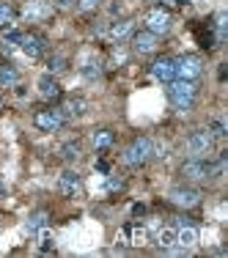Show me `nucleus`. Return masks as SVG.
Listing matches in <instances>:
<instances>
[{"label":"nucleus","instance_id":"nucleus-1","mask_svg":"<svg viewBox=\"0 0 228 258\" xmlns=\"http://www.w3.org/2000/svg\"><path fill=\"white\" fill-rule=\"evenodd\" d=\"M168 85V102L174 104L176 110L187 113V110L195 107V99H198V83L195 80H170Z\"/></svg>","mask_w":228,"mask_h":258},{"label":"nucleus","instance_id":"nucleus-2","mask_svg":"<svg viewBox=\"0 0 228 258\" xmlns=\"http://www.w3.org/2000/svg\"><path fill=\"white\" fill-rule=\"evenodd\" d=\"M149 159H154V140L146 138V135L135 138L124 149V154H121V162H124L127 168H140V165H146Z\"/></svg>","mask_w":228,"mask_h":258},{"label":"nucleus","instance_id":"nucleus-3","mask_svg":"<svg viewBox=\"0 0 228 258\" xmlns=\"http://www.w3.org/2000/svg\"><path fill=\"white\" fill-rule=\"evenodd\" d=\"M212 149H214V138H212V132H209L206 126H195V129H190V135L184 138V151H187L190 157H209L212 154Z\"/></svg>","mask_w":228,"mask_h":258},{"label":"nucleus","instance_id":"nucleus-4","mask_svg":"<svg viewBox=\"0 0 228 258\" xmlns=\"http://www.w3.org/2000/svg\"><path fill=\"white\" fill-rule=\"evenodd\" d=\"M179 176H182L187 184H203V181H212L214 179V170H212V162H209L206 157H203V159L190 157L187 162H182Z\"/></svg>","mask_w":228,"mask_h":258},{"label":"nucleus","instance_id":"nucleus-5","mask_svg":"<svg viewBox=\"0 0 228 258\" xmlns=\"http://www.w3.org/2000/svg\"><path fill=\"white\" fill-rule=\"evenodd\" d=\"M143 25H146V30H149V33H154V36H165V33H170V28H174V17H170L168 9L157 6V9L146 11Z\"/></svg>","mask_w":228,"mask_h":258},{"label":"nucleus","instance_id":"nucleus-6","mask_svg":"<svg viewBox=\"0 0 228 258\" xmlns=\"http://www.w3.org/2000/svg\"><path fill=\"white\" fill-rule=\"evenodd\" d=\"M33 124L41 132H58L66 124V115L61 113V107H44V110H36L33 113Z\"/></svg>","mask_w":228,"mask_h":258},{"label":"nucleus","instance_id":"nucleus-7","mask_svg":"<svg viewBox=\"0 0 228 258\" xmlns=\"http://www.w3.org/2000/svg\"><path fill=\"white\" fill-rule=\"evenodd\" d=\"M203 75V60L198 55H182L176 58V77L179 80H195L198 83Z\"/></svg>","mask_w":228,"mask_h":258},{"label":"nucleus","instance_id":"nucleus-8","mask_svg":"<svg viewBox=\"0 0 228 258\" xmlns=\"http://www.w3.org/2000/svg\"><path fill=\"white\" fill-rule=\"evenodd\" d=\"M20 50L25 52L28 58H41V55L47 52V36L39 33V30H28L20 39Z\"/></svg>","mask_w":228,"mask_h":258},{"label":"nucleus","instance_id":"nucleus-9","mask_svg":"<svg viewBox=\"0 0 228 258\" xmlns=\"http://www.w3.org/2000/svg\"><path fill=\"white\" fill-rule=\"evenodd\" d=\"M168 201L179 209H195L201 204V192L195 187H174L168 192Z\"/></svg>","mask_w":228,"mask_h":258},{"label":"nucleus","instance_id":"nucleus-10","mask_svg":"<svg viewBox=\"0 0 228 258\" xmlns=\"http://www.w3.org/2000/svg\"><path fill=\"white\" fill-rule=\"evenodd\" d=\"M129 41H132V50L138 55H151V52H157V47H159V36L149 33L146 28L135 30V33L129 36Z\"/></svg>","mask_w":228,"mask_h":258},{"label":"nucleus","instance_id":"nucleus-11","mask_svg":"<svg viewBox=\"0 0 228 258\" xmlns=\"http://www.w3.org/2000/svg\"><path fill=\"white\" fill-rule=\"evenodd\" d=\"M149 72H151L154 80H159V83H170V80H176V58L162 55V58H157L149 66Z\"/></svg>","mask_w":228,"mask_h":258},{"label":"nucleus","instance_id":"nucleus-12","mask_svg":"<svg viewBox=\"0 0 228 258\" xmlns=\"http://www.w3.org/2000/svg\"><path fill=\"white\" fill-rule=\"evenodd\" d=\"M80 187H83V179H80L77 170H64V173L58 176V181H55V189H58L64 198H72V195H77Z\"/></svg>","mask_w":228,"mask_h":258},{"label":"nucleus","instance_id":"nucleus-13","mask_svg":"<svg viewBox=\"0 0 228 258\" xmlns=\"http://www.w3.org/2000/svg\"><path fill=\"white\" fill-rule=\"evenodd\" d=\"M36 88H39L41 99H47V102H58L61 96H64V88H61V83L55 80V75H41L39 83H36Z\"/></svg>","mask_w":228,"mask_h":258},{"label":"nucleus","instance_id":"nucleus-14","mask_svg":"<svg viewBox=\"0 0 228 258\" xmlns=\"http://www.w3.org/2000/svg\"><path fill=\"white\" fill-rule=\"evenodd\" d=\"M195 244H198V228H195V223L176 225V247L190 253V250H195Z\"/></svg>","mask_w":228,"mask_h":258},{"label":"nucleus","instance_id":"nucleus-15","mask_svg":"<svg viewBox=\"0 0 228 258\" xmlns=\"http://www.w3.org/2000/svg\"><path fill=\"white\" fill-rule=\"evenodd\" d=\"M22 17H25V22H41L50 17V3L47 0H28L25 6H22Z\"/></svg>","mask_w":228,"mask_h":258},{"label":"nucleus","instance_id":"nucleus-16","mask_svg":"<svg viewBox=\"0 0 228 258\" xmlns=\"http://www.w3.org/2000/svg\"><path fill=\"white\" fill-rule=\"evenodd\" d=\"M135 33V20H116L113 25H110V41H116V44H119V41H127L129 36Z\"/></svg>","mask_w":228,"mask_h":258},{"label":"nucleus","instance_id":"nucleus-17","mask_svg":"<svg viewBox=\"0 0 228 258\" xmlns=\"http://www.w3.org/2000/svg\"><path fill=\"white\" fill-rule=\"evenodd\" d=\"M85 110H88V102L80 99V96H75V99H69V102L61 104V113L66 115V121H69V118H80V115H85Z\"/></svg>","mask_w":228,"mask_h":258},{"label":"nucleus","instance_id":"nucleus-18","mask_svg":"<svg viewBox=\"0 0 228 258\" xmlns=\"http://www.w3.org/2000/svg\"><path fill=\"white\" fill-rule=\"evenodd\" d=\"M91 143H94V149H96V151H107L110 146L116 143L113 129H96V132L91 135Z\"/></svg>","mask_w":228,"mask_h":258},{"label":"nucleus","instance_id":"nucleus-19","mask_svg":"<svg viewBox=\"0 0 228 258\" xmlns=\"http://www.w3.org/2000/svg\"><path fill=\"white\" fill-rule=\"evenodd\" d=\"M47 223H50V214H47L44 209H39V212H33V214L28 217L25 231H28V233H39V231L47 228Z\"/></svg>","mask_w":228,"mask_h":258},{"label":"nucleus","instance_id":"nucleus-20","mask_svg":"<svg viewBox=\"0 0 228 258\" xmlns=\"http://www.w3.org/2000/svg\"><path fill=\"white\" fill-rule=\"evenodd\" d=\"M212 28H214V41H217V44H223V41L228 39V14H225V11H220V14L214 17Z\"/></svg>","mask_w":228,"mask_h":258},{"label":"nucleus","instance_id":"nucleus-21","mask_svg":"<svg viewBox=\"0 0 228 258\" xmlns=\"http://www.w3.org/2000/svg\"><path fill=\"white\" fill-rule=\"evenodd\" d=\"M20 69L17 66H11V63H0V83L3 85H20Z\"/></svg>","mask_w":228,"mask_h":258},{"label":"nucleus","instance_id":"nucleus-22","mask_svg":"<svg viewBox=\"0 0 228 258\" xmlns=\"http://www.w3.org/2000/svg\"><path fill=\"white\" fill-rule=\"evenodd\" d=\"M206 129L212 132V138H214V140H225V138H228V124H225V115H217V118H212Z\"/></svg>","mask_w":228,"mask_h":258},{"label":"nucleus","instance_id":"nucleus-23","mask_svg":"<svg viewBox=\"0 0 228 258\" xmlns=\"http://www.w3.org/2000/svg\"><path fill=\"white\" fill-rule=\"evenodd\" d=\"M61 159H64V162H77L80 159V143L77 140H69V143L61 146Z\"/></svg>","mask_w":228,"mask_h":258},{"label":"nucleus","instance_id":"nucleus-24","mask_svg":"<svg viewBox=\"0 0 228 258\" xmlns=\"http://www.w3.org/2000/svg\"><path fill=\"white\" fill-rule=\"evenodd\" d=\"M14 6L9 3H0V30H9L11 25H14Z\"/></svg>","mask_w":228,"mask_h":258},{"label":"nucleus","instance_id":"nucleus-25","mask_svg":"<svg viewBox=\"0 0 228 258\" xmlns=\"http://www.w3.org/2000/svg\"><path fill=\"white\" fill-rule=\"evenodd\" d=\"M157 244L162 250L165 247H174V244H176V228H174V225H168V228H162L157 233Z\"/></svg>","mask_w":228,"mask_h":258},{"label":"nucleus","instance_id":"nucleus-26","mask_svg":"<svg viewBox=\"0 0 228 258\" xmlns=\"http://www.w3.org/2000/svg\"><path fill=\"white\" fill-rule=\"evenodd\" d=\"M140 239H143V228H140V225H135V223L124 225V242L127 244H138Z\"/></svg>","mask_w":228,"mask_h":258},{"label":"nucleus","instance_id":"nucleus-27","mask_svg":"<svg viewBox=\"0 0 228 258\" xmlns=\"http://www.w3.org/2000/svg\"><path fill=\"white\" fill-rule=\"evenodd\" d=\"M80 72H83V77L96 80V77L102 75V63H99V60H94V58H91V60H85V63L80 66Z\"/></svg>","mask_w":228,"mask_h":258},{"label":"nucleus","instance_id":"nucleus-28","mask_svg":"<svg viewBox=\"0 0 228 258\" xmlns=\"http://www.w3.org/2000/svg\"><path fill=\"white\" fill-rule=\"evenodd\" d=\"M47 69H50V75H61V72H66V58H64V55H52V58L47 60Z\"/></svg>","mask_w":228,"mask_h":258},{"label":"nucleus","instance_id":"nucleus-29","mask_svg":"<svg viewBox=\"0 0 228 258\" xmlns=\"http://www.w3.org/2000/svg\"><path fill=\"white\" fill-rule=\"evenodd\" d=\"M99 3H102V0H77L75 6L83 11V14H88V11H96V9H99Z\"/></svg>","mask_w":228,"mask_h":258},{"label":"nucleus","instance_id":"nucleus-30","mask_svg":"<svg viewBox=\"0 0 228 258\" xmlns=\"http://www.w3.org/2000/svg\"><path fill=\"white\" fill-rule=\"evenodd\" d=\"M3 33H6V44H20V39H22V33H20V30H3Z\"/></svg>","mask_w":228,"mask_h":258},{"label":"nucleus","instance_id":"nucleus-31","mask_svg":"<svg viewBox=\"0 0 228 258\" xmlns=\"http://www.w3.org/2000/svg\"><path fill=\"white\" fill-rule=\"evenodd\" d=\"M121 187H124V181H121V179H116V176H110V179H107V189H110V192H116V189H121Z\"/></svg>","mask_w":228,"mask_h":258},{"label":"nucleus","instance_id":"nucleus-32","mask_svg":"<svg viewBox=\"0 0 228 258\" xmlns=\"http://www.w3.org/2000/svg\"><path fill=\"white\" fill-rule=\"evenodd\" d=\"M52 3H55V6H75L77 0H52Z\"/></svg>","mask_w":228,"mask_h":258},{"label":"nucleus","instance_id":"nucleus-33","mask_svg":"<svg viewBox=\"0 0 228 258\" xmlns=\"http://www.w3.org/2000/svg\"><path fill=\"white\" fill-rule=\"evenodd\" d=\"M96 170H99V173H107V162H96Z\"/></svg>","mask_w":228,"mask_h":258},{"label":"nucleus","instance_id":"nucleus-34","mask_svg":"<svg viewBox=\"0 0 228 258\" xmlns=\"http://www.w3.org/2000/svg\"><path fill=\"white\" fill-rule=\"evenodd\" d=\"M3 195H6V184L0 181V198H3Z\"/></svg>","mask_w":228,"mask_h":258}]
</instances>
